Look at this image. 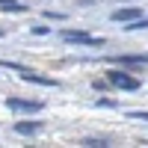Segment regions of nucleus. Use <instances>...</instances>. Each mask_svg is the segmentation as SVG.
<instances>
[{
  "mask_svg": "<svg viewBox=\"0 0 148 148\" xmlns=\"http://www.w3.org/2000/svg\"><path fill=\"white\" fill-rule=\"evenodd\" d=\"M127 119H136V121H148V113H127Z\"/></svg>",
  "mask_w": 148,
  "mask_h": 148,
  "instance_id": "12",
  "label": "nucleus"
},
{
  "mask_svg": "<svg viewBox=\"0 0 148 148\" xmlns=\"http://www.w3.org/2000/svg\"><path fill=\"white\" fill-rule=\"evenodd\" d=\"M33 33H36V36H47V33H51V27H33Z\"/></svg>",
  "mask_w": 148,
  "mask_h": 148,
  "instance_id": "13",
  "label": "nucleus"
},
{
  "mask_svg": "<svg viewBox=\"0 0 148 148\" xmlns=\"http://www.w3.org/2000/svg\"><path fill=\"white\" fill-rule=\"evenodd\" d=\"M45 18H51V21H62L65 15H62V12H51V9H47V12H45Z\"/></svg>",
  "mask_w": 148,
  "mask_h": 148,
  "instance_id": "11",
  "label": "nucleus"
},
{
  "mask_svg": "<svg viewBox=\"0 0 148 148\" xmlns=\"http://www.w3.org/2000/svg\"><path fill=\"white\" fill-rule=\"evenodd\" d=\"M0 36H3V33H0Z\"/></svg>",
  "mask_w": 148,
  "mask_h": 148,
  "instance_id": "14",
  "label": "nucleus"
},
{
  "mask_svg": "<svg viewBox=\"0 0 148 148\" xmlns=\"http://www.w3.org/2000/svg\"><path fill=\"white\" fill-rule=\"evenodd\" d=\"M148 18H133V24H125V30H145Z\"/></svg>",
  "mask_w": 148,
  "mask_h": 148,
  "instance_id": "9",
  "label": "nucleus"
},
{
  "mask_svg": "<svg viewBox=\"0 0 148 148\" xmlns=\"http://www.w3.org/2000/svg\"><path fill=\"white\" fill-rule=\"evenodd\" d=\"M110 18H113V21H133V18H139V9H133V6H127V9H116Z\"/></svg>",
  "mask_w": 148,
  "mask_h": 148,
  "instance_id": "6",
  "label": "nucleus"
},
{
  "mask_svg": "<svg viewBox=\"0 0 148 148\" xmlns=\"http://www.w3.org/2000/svg\"><path fill=\"white\" fill-rule=\"evenodd\" d=\"M39 127H42L39 121H18V125H15V130L21 133V136H33V133L39 130Z\"/></svg>",
  "mask_w": 148,
  "mask_h": 148,
  "instance_id": "7",
  "label": "nucleus"
},
{
  "mask_svg": "<svg viewBox=\"0 0 148 148\" xmlns=\"http://www.w3.org/2000/svg\"><path fill=\"white\" fill-rule=\"evenodd\" d=\"M6 107L15 110V113H39V110H42V101H21V98H9Z\"/></svg>",
  "mask_w": 148,
  "mask_h": 148,
  "instance_id": "3",
  "label": "nucleus"
},
{
  "mask_svg": "<svg viewBox=\"0 0 148 148\" xmlns=\"http://www.w3.org/2000/svg\"><path fill=\"white\" fill-rule=\"evenodd\" d=\"M21 80H27V83H39V86H53V89H56V80H51V77H42V74H33L30 68H24L21 71Z\"/></svg>",
  "mask_w": 148,
  "mask_h": 148,
  "instance_id": "4",
  "label": "nucleus"
},
{
  "mask_svg": "<svg viewBox=\"0 0 148 148\" xmlns=\"http://www.w3.org/2000/svg\"><path fill=\"white\" fill-rule=\"evenodd\" d=\"M83 145H89V148H98V145H101V148H104L107 142H104V139H83Z\"/></svg>",
  "mask_w": 148,
  "mask_h": 148,
  "instance_id": "10",
  "label": "nucleus"
},
{
  "mask_svg": "<svg viewBox=\"0 0 148 148\" xmlns=\"http://www.w3.org/2000/svg\"><path fill=\"white\" fill-rule=\"evenodd\" d=\"M107 80L113 83V86H119V89H127V92H136L139 86H142L133 74H125V71H107Z\"/></svg>",
  "mask_w": 148,
  "mask_h": 148,
  "instance_id": "1",
  "label": "nucleus"
},
{
  "mask_svg": "<svg viewBox=\"0 0 148 148\" xmlns=\"http://www.w3.org/2000/svg\"><path fill=\"white\" fill-rule=\"evenodd\" d=\"M0 9H9V12H27L24 3H15V0H0Z\"/></svg>",
  "mask_w": 148,
  "mask_h": 148,
  "instance_id": "8",
  "label": "nucleus"
},
{
  "mask_svg": "<svg viewBox=\"0 0 148 148\" xmlns=\"http://www.w3.org/2000/svg\"><path fill=\"white\" fill-rule=\"evenodd\" d=\"M113 62L119 65H148V56L139 53V56H113Z\"/></svg>",
  "mask_w": 148,
  "mask_h": 148,
  "instance_id": "5",
  "label": "nucleus"
},
{
  "mask_svg": "<svg viewBox=\"0 0 148 148\" xmlns=\"http://www.w3.org/2000/svg\"><path fill=\"white\" fill-rule=\"evenodd\" d=\"M62 39L68 45H101V39H95V36H89V33H80V30H65Z\"/></svg>",
  "mask_w": 148,
  "mask_h": 148,
  "instance_id": "2",
  "label": "nucleus"
}]
</instances>
